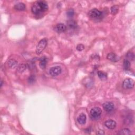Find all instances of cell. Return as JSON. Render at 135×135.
I'll use <instances>...</instances> for the list:
<instances>
[{
    "mask_svg": "<svg viewBox=\"0 0 135 135\" xmlns=\"http://www.w3.org/2000/svg\"><path fill=\"white\" fill-rule=\"evenodd\" d=\"M105 125L107 128L109 129H113L116 128L117 126V123L115 120L109 119L106 121L105 123Z\"/></svg>",
    "mask_w": 135,
    "mask_h": 135,
    "instance_id": "obj_9",
    "label": "cell"
},
{
    "mask_svg": "<svg viewBox=\"0 0 135 135\" xmlns=\"http://www.w3.org/2000/svg\"><path fill=\"white\" fill-rule=\"evenodd\" d=\"M119 8L117 5H113L111 8V12L112 15H116L118 12Z\"/></svg>",
    "mask_w": 135,
    "mask_h": 135,
    "instance_id": "obj_18",
    "label": "cell"
},
{
    "mask_svg": "<svg viewBox=\"0 0 135 135\" xmlns=\"http://www.w3.org/2000/svg\"><path fill=\"white\" fill-rule=\"evenodd\" d=\"M74 14V11L73 9H70L68 10L67 12V15L69 17V18H72Z\"/></svg>",
    "mask_w": 135,
    "mask_h": 135,
    "instance_id": "obj_21",
    "label": "cell"
},
{
    "mask_svg": "<svg viewBox=\"0 0 135 135\" xmlns=\"http://www.w3.org/2000/svg\"><path fill=\"white\" fill-rule=\"evenodd\" d=\"M54 30L58 33H63L67 30V26L63 23H58L54 27Z\"/></svg>",
    "mask_w": 135,
    "mask_h": 135,
    "instance_id": "obj_8",
    "label": "cell"
},
{
    "mask_svg": "<svg viewBox=\"0 0 135 135\" xmlns=\"http://www.w3.org/2000/svg\"><path fill=\"white\" fill-rule=\"evenodd\" d=\"M126 57H127V58L128 59L133 60L134 59L135 55H134V54L133 52H128L127 53Z\"/></svg>",
    "mask_w": 135,
    "mask_h": 135,
    "instance_id": "obj_22",
    "label": "cell"
},
{
    "mask_svg": "<svg viewBox=\"0 0 135 135\" xmlns=\"http://www.w3.org/2000/svg\"><path fill=\"white\" fill-rule=\"evenodd\" d=\"M97 74L99 78L102 80H105L107 78V74L103 71H98L97 72Z\"/></svg>",
    "mask_w": 135,
    "mask_h": 135,
    "instance_id": "obj_16",
    "label": "cell"
},
{
    "mask_svg": "<svg viewBox=\"0 0 135 135\" xmlns=\"http://www.w3.org/2000/svg\"><path fill=\"white\" fill-rule=\"evenodd\" d=\"M102 110L98 107H93L90 111V117L92 119H97L101 116Z\"/></svg>",
    "mask_w": 135,
    "mask_h": 135,
    "instance_id": "obj_3",
    "label": "cell"
},
{
    "mask_svg": "<svg viewBox=\"0 0 135 135\" xmlns=\"http://www.w3.org/2000/svg\"><path fill=\"white\" fill-rule=\"evenodd\" d=\"M48 8L49 7L46 1H39L34 3L31 8V11L34 14L39 15L46 12Z\"/></svg>",
    "mask_w": 135,
    "mask_h": 135,
    "instance_id": "obj_1",
    "label": "cell"
},
{
    "mask_svg": "<svg viewBox=\"0 0 135 135\" xmlns=\"http://www.w3.org/2000/svg\"><path fill=\"white\" fill-rule=\"evenodd\" d=\"M135 85L134 81L130 78H127L124 79L123 82V87L126 89H131L134 88Z\"/></svg>",
    "mask_w": 135,
    "mask_h": 135,
    "instance_id": "obj_4",
    "label": "cell"
},
{
    "mask_svg": "<svg viewBox=\"0 0 135 135\" xmlns=\"http://www.w3.org/2000/svg\"><path fill=\"white\" fill-rule=\"evenodd\" d=\"M18 61L14 59H11L8 61V65L10 68H16L18 65Z\"/></svg>",
    "mask_w": 135,
    "mask_h": 135,
    "instance_id": "obj_14",
    "label": "cell"
},
{
    "mask_svg": "<svg viewBox=\"0 0 135 135\" xmlns=\"http://www.w3.org/2000/svg\"><path fill=\"white\" fill-rule=\"evenodd\" d=\"M67 25L70 29L72 30H75L77 28L78 24L74 20H70L68 21Z\"/></svg>",
    "mask_w": 135,
    "mask_h": 135,
    "instance_id": "obj_11",
    "label": "cell"
},
{
    "mask_svg": "<svg viewBox=\"0 0 135 135\" xmlns=\"http://www.w3.org/2000/svg\"><path fill=\"white\" fill-rule=\"evenodd\" d=\"M90 128H88L87 129H86V130H87V131H86V132H88V133H90L91 131V130L90 129Z\"/></svg>",
    "mask_w": 135,
    "mask_h": 135,
    "instance_id": "obj_26",
    "label": "cell"
},
{
    "mask_svg": "<svg viewBox=\"0 0 135 135\" xmlns=\"http://www.w3.org/2000/svg\"><path fill=\"white\" fill-rule=\"evenodd\" d=\"M76 49H77V50L78 51H82L84 50L85 46H84V45L82 44H79L77 46Z\"/></svg>",
    "mask_w": 135,
    "mask_h": 135,
    "instance_id": "obj_23",
    "label": "cell"
},
{
    "mask_svg": "<svg viewBox=\"0 0 135 135\" xmlns=\"http://www.w3.org/2000/svg\"><path fill=\"white\" fill-rule=\"evenodd\" d=\"M26 68V65L25 64H20V65H19L18 69H17V70H18V72H22L23 71H25Z\"/></svg>",
    "mask_w": 135,
    "mask_h": 135,
    "instance_id": "obj_20",
    "label": "cell"
},
{
    "mask_svg": "<svg viewBox=\"0 0 135 135\" xmlns=\"http://www.w3.org/2000/svg\"><path fill=\"white\" fill-rule=\"evenodd\" d=\"M107 58L108 59V60L113 62H116L118 60L117 55L113 52H110L108 53L107 56Z\"/></svg>",
    "mask_w": 135,
    "mask_h": 135,
    "instance_id": "obj_15",
    "label": "cell"
},
{
    "mask_svg": "<svg viewBox=\"0 0 135 135\" xmlns=\"http://www.w3.org/2000/svg\"><path fill=\"white\" fill-rule=\"evenodd\" d=\"M62 69L59 66H55L51 68L49 71L50 74L52 77H57V76L60 75Z\"/></svg>",
    "mask_w": 135,
    "mask_h": 135,
    "instance_id": "obj_5",
    "label": "cell"
},
{
    "mask_svg": "<svg viewBox=\"0 0 135 135\" xmlns=\"http://www.w3.org/2000/svg\"><path fill=\"white\" fill-rule=\"evenodd\" d=\"M119 135H128L131 134L130 130L128 128H124L120 130L118 133Z\"/></svg>",
    "mask_w": 135,
    "mask_h": 135,
    "instance_id": "obj_19",
    "label": "cell"
},
{
    "mask_svg": "<svg viewBox=\"0 0 135 135\" xmlns=\"http://www.w3.org/2000/svg\"><path fill=\"white\" fill-rule=\"evenodd\" d=\"M2 86H3V81H2V80H1V87H2Z\"/></svg>",
    "mask_w": 135,
    "mask_h": 135,
    "instance_id": "obj_27",
    "label": "cell"
},
{
    "mask_svg": "<svg viewBox=\"0 0 135 135\" xmlns=\"http://www.w3.org/2000/svg\"><path fill=\"white\" fill-rule=\"evenodd\" d=\"M48 40L46 38H43V39L41 40L36 48V53L37 55H39L45 49V48L47 46Z\"/></svg>",
    "mask_w": 135,
    "mask_h": 135,
    "instance_id": "obj_2",
    "label": "cell"
},
{
    "mask_svg": "<svg viewBox=\"0 0 135 135\" xmlns=\"http://www.w3.org/2000/svg\"><path fill=\"white\" fill-rule=\"evenodd\" d=\"M123 67L127 71L128 70L130 67V62L128 59H124L123 61Z\"/></svg>",
    "mask_w": 135,
    "mask_h": 135,
    "instance_id": "obj_17",
    "label": "cell"
},
{
    "mask_svg": "<svg viewBox=\"0 0 135 135\" xmlns=\"http://www.w3.org/2000/svg\"><path fill=\"white\" fill-rule=\"evenodd\" d=\"M101 14H102V12L100 11H99V10L97 9L96 8L91 9L88 13L89 16L91 18H93V19L98 18L101 16Z\"/></svg>",
    "mask_w": 135,
    "mask_h": 135,
    "instance_id": "obj_6",
    "label": "cell"
},
{
    "mask_svg": "<svg viewBox=\"0 0 135 135\" xmlns=\"http://www.w3.org/2000/svg\"><path fill=\"white\" fill-rule=\"evenodd\" d=\"M103 108L107 112H111L115 109V105L111 102H106L103 103Z\"/></svg>",
    "mask_w": 135,
    "mask_h": 135,
    "instance_id": "obj_7",
    "label": "cell"
},
{
    "mask_svg": "<svg viewBox=\"0 0 135 135\" xmlns=\"http://www.w3.org/2000/svg\"><path fill=\"white\" fill-rule=\"evenodd\" d=\"M39 61H40V64H39L40 67L42 69H44L46 68V65L47 64L48 58L46 57L43 56L40 58Z\"/></svg>",
    "mask_w": 135,
    "mask_h": 135,
    "instance_id": "obj_10",
    "label": "cell"
},
{
    "mask_svg": "<svg viewBox=\"0 0 135 135\" xmlns=\"http://www.w3.org/2000/svg\"><path fill=\"white\" fill-rule=\"evenodd\" d=\"M36 80V77L34 75H31L29 78L28 81L30 84H33V83Z\"/></svg>",
    "mask_w": 135,
    "mask_h": 135,
    "instance_id": "obj_24",
    "label": "cell"
},
{
    "mask_svg": "<svg viewBox=\"0 0 135 135\" xmlns=\"http://www.w3.org/2000/svg\"><path fill=\"white\" fill-rule=\"evenodd\" d=\"M14 8L18 11H24L26 9V6L23 3H18L14 5Z\"/></svg>",
    "mask_w": 135,
    "mask_h": 135,
    "instance_id": "obj_13",
    "label": "cell"
},
{
    "mask_svg": "<svg viewBox=\"0 0 135 135\" xmlns=\"http://www.w3.org/2000/svg\"><path fill=\"white\" fill-rule=\"evenodd\" d=\"M97 134L100 135H105V132L103 130H100L98 131L97 133Z\"/></svg>",
    "mask_w": 135,
    "mask_h": 135,
    "instance_id": "obj_25",
    "label": "cell"
},
{
    "mask_svg": "<svg viewBox=\"0 0 135 135\" xmlns=\"http://www.w3.org/2000/svg\"><path fill=\"white\" fill-rule=\"evenodd\" d=\"M77 121L81 124H84L86 123V115L84 113H81L77 118Z\"/></svg>",
    "mask_w": 135,
    "mask_h": 135,
    "instance_id": "obj_12",
    "label": "cell"
}]
</instances>
